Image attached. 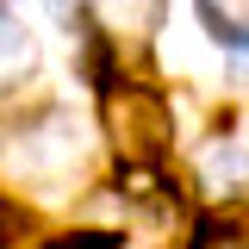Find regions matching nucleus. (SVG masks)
Segmentation results:
<instances>
[{
    "mask_svg": "<svg viewBox=\"0 0 249 249\" xmlns=\"http://www.w3.org/2000/svg\"><path fill=\"white\" fill-rule=\"evenodd\" d=\"M100 112L112 131V150L131 168H162V156L175 150V112L150 81H131V75H106L100 81Z\"/></svg>",
    "mask_w": 249,
    "mask_h": 249,
    "instance_id": "f257e3e1",
    "label": "nucleus"
},
{
    "mask_svg": "<svg viewBox=\"0 0 249 249\" xmlns=\"http://www.w3.org/2000/svg\"><path fill=\"white\" fill-rule=\"evenodd\" d=\"M13 156H25L31 175H69L81 162V131L69 124L62 106H44L37 119H19L13 131Z\"/></svg>",
    "mask_w": 249,
    "mask_h": 249,
    "instance_id": "f03ea898",
    "label": "nucleus"
},
{
    "mask_svg": "<svg viewBox=\"0 0 249 249\" xmlns=\"http://www.w3.org/2000/svg\"><path fill=\"white\" fill-rule=\"evenodd\" d=\"M112 50H124V37H150L162 25V0H93V19H88Z\"/></svg>",
    "mask_w": 249,
    "mask_h": 249,
    "instance_id": "7ed1b4c3",
    "label": "nucleus"
},
{
    "mask_svg": "<svg viewBox=\"0 0 249 249\" xmlns=\"http://www.w3.org/2000/svg\"><path fill=\"white\" fill-rule=\"evenodd\" d=\"M31 69H37V37L13 6H0V88L31 81Z\"/></svg>",
    "mask_w": 249,
    "mask_h": 249,
    "instance_id": "20e7f679",
    "label": "nucleus"
},
{
    "mask_svg": "<svg viewBox=\"0 0 249 249\" xmlns=\"http://www.w3.org/2000/svg\"><path fill=\"white\" fill-rule=\"evenodd\" d=\"M199 181L212 193H237L243 187V131H218L206 156H199Z\"/></svg>",
    "mask_w": 249,
    "mask_h": 249,
    "instance_id": "39448f33",
    "label": "nucleus"
},
{
    "mask_svg": "<svg viewBox=\"0 0 249 249\" xmlns=\"http://www.w3.org/2000/svg\"><path fill=\"white\" fill-rule=\"evenodd\" d=\"M199 6V25H206V37L212 44H224L231 56H243L249 31H243V0H231V6H218V0H193Z\"/></svg>",
    "mask_w": 249,
    "mask_h": 249,
    "instance_id": "423d86ee",
    "label": "nucleus"
},
{
    "mask_svg": "<svg viewBox=\"0 0 249 249\" xmlns=\"http://www.w3.org/2000/svg\"><path fill=\"white\" fill-rule=\"evenodd\" d=\"M37 249H124V231H56Z\"/></svg>",
    "mask_w": 249,
    "mask_h": 249,
    "instance_id": "0eeeda50",
    "label": "nucleus"
},
{
    "mask_svg": "<svg viewBox=\"0 0 249 249\" xmlns=\"http://www.w3.org/2000/svg\"><path fill=\"white\" fill-rule=\"evenodd\" d=\"M6 231H13V206L0 199V237H6Z\"/></svg>",
    "mask_w": 249,
    "mask_h": 249,
    "instance_id": "6e6552de",
    "label": "nucleus"
}]
</instances>
